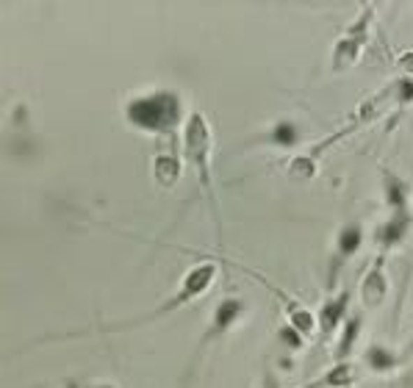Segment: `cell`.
<instances>
[{"label":"cell","instance_id":"obj_17","mask_svg":"<svg viewBox=\"0 0 413 388\" xmlns=\"http://www.w3.org/2000/svg\"><path fill=\"white\" fill-rule=\"evenodd\" d=\"M394 92H397V103H411L413 100V78H405V80L394 83Z\"/></svg>","mask_w":413,"mask_h":388},{"label":"cell","instance_id":"obj_21","mask_svg":"<svg viewBox=\"0 0 413 388\" xmlns=\"http://www.w3.org/2000/svg\"><path fill=\"white\" fill-rule=\"evenodd\" d=\"M92 388H111V386H92Z\"/></svg>","mask_w":413,"mask_h":388},{"label":"cell","instance_id":"obj_16","mask_svg":"<svg viewBox=\"0 0 413 388\" xmlns=\"http://www.w3.org/2000/svg\"><path fill=\"white\" fill-rule=\"evenodd\" d=\"M277 336H280V341H283L286 347H291V350H300V347H303V336H300V330H297V327H291V324H289V327H283Z\"/></svg>","mask_w":413,"mask_h":388},{"label":"cell","instance_id":"obj_5","mask_svg":"<svg viewBox=\"0 0 413 388\" xmlns=\"http://www.w3.org/2000/svg\"><path fill=\"white\" fill-rule=\"evenodd\" d=\"M358 53H361V39L355 36H344L335 42L333 48V70H347L358 62Z\"/></svg>","mask_w":413,"mask_h":388},{"label":"cell","instance_id":"obj_11","mask_svg":"<svg viewBox=\"0 0 413 388\" xmlns=\"http://www.w3.org/2000/svg\"><path fill=\"white\" fill-rule=\"evenodd\" d=\"M361 241H363L361 225H344V228L338 231V252L347 258V255H352V252L361 247Z\"/></svg>","mask_w":413,"mask_h":388},{"label":"cell","instance_id":"obj_6","mask_svg":"<svg viewBox=\"0 0 413 388\" xmlns=\"http://www.w3.org/2000/svg\"><path fill=\"white\" fill-rule=\"evenodd\" d=\"M408 228H411V217H408V211L403 208V211H397L383 228H380V233H377V238L383 241V244H397V241H403L405 238V233H408Z\"/></svg>","mask_w":413,"mask_h":388},{"label":"cell","instance_id":"obj_7","mask_svg":"<svg viewBox=\"0 0 413 388\" xmlns=\"http://www.w3.org/2000/svg\"><path fill=\"white\" fill-rule=\"evenodd\" d=\"M347 306H349V292H344V294H338L335 300L325 303V308L319 313V324H322L325 333H333V330L338 327V322H341L344 313H347Z\"/></svg>","mask_w":413,"mask_h":388},{"label":"cell","instance_id":"obj_3","mask_svg":"<svg viewBox=\"0 0 413 388\" xmlns=\"http://www.w3.org/2000/svg\"><path fill=\"white\" fill-rule=\"evenodd\" d=\"M242 310H245V303H242V300H233V297L222 300V303L217 306V310H214V322H211V327H208V333H205V341L222 336L225 330H231V327L236 324V319L242 316Z\"/></svg>","mask_w":413,"mask_h":388},{"label":"cell","instance_id":"obj_12","mask_svg":"<svg viewBox=\"0 0 413 388\" xmlns=\"http://www.w3.org/2000/svg\"><path fill=\"white\" fill-rule=\"evenodd\" d=\"M269 139H272L275 145H280V148H291V145L300 142V128H297L294 122H277V125L272 128Z\"/></svg>","mask_w":413,"mask_h":388},{"label":"cell","instance_id":"obj_20","mask_svg":"<svg viewBox=\"0 0 413 388\" xmlns=\"http://www.w3.org/2000/svg\"><path fill=\"white\" fill-rule=\"evenodd\" d=\"M67 388H78V386H75V380H67Z\"/></svg>","mask_w":413,"mask_h":388},{"label":"cell","instance_id":"obj_18","mask_svg":"<svg viewBox=\"0 0 413 388\" xmlns=\"http://www.w3.org/2000/svg\"><path fill=\"white\" fill-rule=\"evenodd\" d=\"M400 67H403L408 76H413V53H403V56H400Z\"/></svg>","mask_w":413,"mask_h":388},{"label":"cell","instance_id":"obj_19","mask_svg":"<svg viewBox=\"0 0 413 388\" xmlns=\"http://www.w3.org/2000/svg\"><path fill=\"white\" fill-rule=\"evenodd\" d=\"M263 388H280V383L275 380V375H266L263 378Z\"/></svg>","mask_w":413,"mask_h":388},{"label":"cell","instance_id":"obj_15","mask_svg":"<svg viewBox=\"0 0 413 388\" xmlns=\"http://www.w3.org/2000/svg\"><path fill=\"white\" fill-rule=\"evenodd\" d=\"M291 175L294 178H314L317 175V164H314V158H308V155H297L294 161H291Z\"/></svg>","mask_w":413,"mask_h":388},{"label":"cell","instance_id":"obj_13","mask_svg":"<svg viewBox=\"0 0 413 388\" xmlns=\"http://www.w3.org/2000/svg\"><path fill=\"white\" fill-rule=\"evenodd\" d=\"M366 364H369V369H375V372H389L394 364H397V358L386 350V347H369L366 350Z\"/></svg>","mask_w":413,"mask_h":388},{"label":"cell","instance_id":"obj_8","mask_svg":"<svg viewBox=\"0 0 413 388\" xmlns=\"http://www.w3.org/2000/svg\"><path fill=\"white\" fill-rule=\"evenodd\" d=\"M153 175H156V180H159V186L172 189V186L177 183V178H180V161H177L175 155H159V158L153 161Z\"/></svg>","mask_w":413,"mask_h":388},{"label":"cell","instance_id":"obj_4","mask_svg":"<svg viewBox=\"0 0 413 388\" xmlns=\"http://www.w3.org/2000/svg\"><path fill=\"white\" fill-rule=\"evenodd\" d=\"M386 294H389V283H386L383 266H380V261H377V264L372 266V272L366 275V280H363L361 297H363V306H366V308H380L383 300H386Z\"/></svg>","mask_w":413,"mask_h":388},{"label":"cell","instance_id":"obj_9","mask_svg":"<svg viewBox=\"0 0 413 388\" xmlns=\"http://www.w3.org/2000/svg\"><path fill=\"white\" fill-rule=\"evenodd\" d=\"M349 383H355V369L349 364H338V366H333L322 380H317V383H311V386L305 388H344L349 386Z\"/></svg>","mask_w":413,"mask_h":388},{"label":"cell","instance_id":"obj_14","mask_svg":"<svg viewBox=\"0 0 413 388\" xmlns=\"http://www.w3.org/2000/svg\"><path fill=\"white\" fill-rule=\"evenodd\" d=\"M358 330H361V319H358V316H352V319L347 322V327H344L341 341H338V358H344V355L352 350V341L358 338Z\"/></svg>","mask_w":413,"mask_h":388},{"label":"cell","instance_id":"obj_1","mask_svg":"<svg viewBox=\"0 0 413 388\" xmlns=\"http://www.w3.org/2000/svg\"><path fill=\"white\" fill-rule=\"evenodd\" d=\"M131 125L142 128V131H153V134H169L180 117H183V106L180 97L175 92H153L145 97H133L125 108Z\"/></svg>","mask_w":413,"mask_h":388},{"label":"cell","instance_id":"obj_2","mask_svg":"<svg viewBox=\"0 0 413 388\" xmlns=\"http://www.w3.org/2000/svg\"><path fill=\"white\" fill-rule=\"evenodd\" d=\"M183 150H186V161L197 169V178H200V186L205 192V197L211 200L214 197V189H211V169H208V150H211V131L205 125V117L203 114H191L189 122H186V134H183Z\"/></svg>","mask_w":413,"mask_h":388},{"label":"cell","instance_id":"obj_10","mask_svg":"<svg viewBox=\"0 0 413 388\" xmlns=\"http://www.w3.org/2000/svg\"><path fill=\"white\" fill-rule=\"evenodd\" d=\"M405 197H408V186L397 175L386 172V200H389V206H394L397 211H403L405 208Z\"/></svg>","mask_w":413,"mask_h":388}]
</instances>
